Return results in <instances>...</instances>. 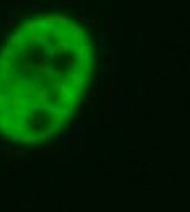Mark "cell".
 I'll return each mask as SVG.
<instances>
[{
  "instance_id": "1",
  "label": "cell",
  "mask_w": 190,
  "mask_h": 212,
  "mask_svg": "<svg viewBox=\"0 0 190 212\" xmlns=\"http://www.w3.org/2000/svg\"><path fill=\"white\" fill-rule=\"evenodd\" d=\"M94 72V39L82 21H23L0 47V134L23 145L54 139L77 114Z\"/></svg>"
}]
</instances>
